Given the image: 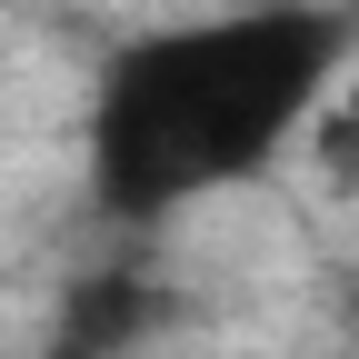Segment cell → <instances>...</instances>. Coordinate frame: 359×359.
<instances>
[{
  "instance_id": "cell-1",
  "label": "cell",
  "mask_w": 359,
  "mask_h": 359,
  "mask_svg": "<svg viewBox=\"0 0 359 359\" xmlns=\"http://www.w3.org/2000/svg\"><path fill=\"white\" fill-rule=\"evenodd\" d=\"M339 30L309 11L210 20L130 50L100 110V170L120 210H170L180 190H210L290 140V120L330 90Z\"/></svg>"
},
{
  "instance_id": "cell-2",
  "label": "cell",
  "mask_w": 359,
  "mask_h": 359,
  "mask_svg": "<svg viewBox=\"0 0 359 359\" xmlns=\"http://www.w3.org/2000/svg\"><path fill=\"white\" fill-rule=\"evenodd\" d=\"M320 160H330V180H359V80L330 90V110H320Z\"/></svg>"
}]
</instances>
